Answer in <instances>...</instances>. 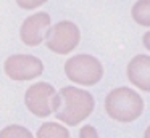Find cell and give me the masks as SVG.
<instances>
[{
    "label": "cell",
    "instance_id": "obj_1",
    "mask_svg": "<svg viewBox=\"0 0 150 138\" xmlns=\"http://www.w3.org/2000/svg\"><path fill=\"white\" fill-rule=\"evenodd\" d=\"M94 96L78 87H63L58 92L55 117L66 125H79L94 111Z\"/></svg>",
    "mask_w": 150,
    "mask_h": 138
},
{
    "label": "cell",
    "instance_id": "obj_2",
    "mask_svg": "<svg viewBox=\"0 0 150 138\" xmlns=\"http://www.w3.org/2000/svg\"><path fill=\"white\" fill-rule=\"evenodd\" d=\"M105 111L116 122H134L144 112V99L129 87H118L105 98Z\"/></svg>",
    "mask_w": 150,
    "mask_h": 138
},
{
    "label": "cell",
    "instance_id": "obj_3",
    "mask_svg": "<svg viewBox=\"0 0 150 138\" xmlns=\"http://www.w3.org/2000/svg\"><path fill=\"white\" fill-rule=\"evenodd\" d=\"M65 74L73 83L92 87L103 77V66L92 55H74L65 63Z\"/></svg>",
    "mask_w": 150,
    "mask_h": 138
},
{
    "label": "cell",
    "instance_id": "obj_4",
    "mask_svg": "<svg viewBox=\"0 0 150 138\" xmlns=\"http://www.w3.org/2000/svg\"><path fill=\"white\" fill-rule=\"evenodd\" d=\"M58 103V92L47 82H37L24 93V104L36 117H49Z\"/></svg>",
    "mask_w": 150,
    "mask_h": 138
},
{
    "label": "cell",
    "instance_id": "obj_5",
    "mask_svg": "<svg viewBox=\"0 0 150 138\" xmlns=\"http://www.w3.org/2000/svg\"><path fill=\"white\" fill-rule=\"evenodd\" d=\"M81 31L73 21H60L47 34V48L57 55H68L78 47Z\"/></svg>",
    "mask_w": 150,
    "mask_h": 138
},
{
    "label": "cell",
    "instance_id": "obj_6",
    "mask_svg": "<svg viewBox=\"0 0 150 138\" xmlns=\"http://www.w3.org/2000/svg\"><path fill=\"white\" fill-rule=\"evenodd\" d=\"M4 71L8 79L24 82L42 76L44 64L34 55H11L5 60Z\"/></svg>",
    "mask_w": 150,
    "mask_h": 138
},
{
    "label": "cell",
    "instance_id": "obj_7",
    "mask_svg": "<svg viewBox=\"0 0 150 138\" xmlns=\"http://www.w3.org/2000/svg\"><path fill=\"white\" fill-rule=\"evenodd\" d=\"M50 31V16L45 11H39L28 16L20 29V39L28 47H37L47 39Z\"/></svg>",
    "mask_w": 150,
    "mask_h": 138
},
{
    "label": "cell",
    "instance_id": "obj_8",
    "mask_svg": "<svg viewBox=\"0 0 150 138\" xmlns=\"http://www.w3.org/2000/svg\"><path fill=\"white\" fill-rule=\"evenodd\" d=\"M127 79L142 92L150 93V56L137 55L127 63Z\"/></svg>",
    "mask_w": 150,
    "mask_h": 138
},
{
    "label": "cell",
    "instance_id": "obj_9",
    "mask_svg": "<svg viewBox=\"0 0 150 138\" xmlns=\"http://www.w3.org/2000/svg\"><path fill=\"white\" fill-rule=\"evenodd\" d=\"M36 135L39 138H68L69 132L65 125H60L57 122H45L39 127Z\"/></svg>",
    "mask_w": 150,
    "mask_h": 138
},
{
    "label": "cell",
    "instance_id": "obj_10",
    "mask_svg": "<svg viewBox=\"0 0 150 138\" xmlns=\"http://www.w3.org/2000/svg\"><path fill=\"white\" fill-rule=\"evenodd\" d=\"M132 19L140 26H150V0H137L131 8Z\"/></svg>",
    "mask_w": 150,
    "mask_h": 138
},
{
    "label": "cell",
    "instance_id": "obj_11",
    "mask_svg": "<svg viewBox=\"0 0 150 138\" xmlns=\"http://www.w3.org/2000/svg\"><path fill=\"white\" fill-rule=\"evenodd\" d=\"M13 137H33L28 128L21 127V125H10V127L4 128V130L0 132V138H13Z\"/></svg>",
    "mask_w": 150,
    "mask_h": 138
},
{
    "label": "cell",
    "instance_id": "obj_12",
    "mask_svg": "<svg viewBox=\"0 0 150 138\" xmlns=\"http://www.w3.org/2000/svg\"><path fill=\"white\" fill-rule=\"evenodd\" d=\"M47 0H16V5L21 10H36L42 6Z\"/></svg>",
    "mask_w": 150,
    "mask_h": 138
},
{
    "label": "cell",
    "instance_id": "obj_13",
    "mask_svg": "<svg viewBox=\"0 0 150 138\" xmlns=\"http://www.w3.org/2000/svg\"><path fill=\"white\" fill-rule=\"evenodd\" d=\"M79 137L81 138H97L98 132L95 130V127H92V125H84V127L79 130Z\"/></svg>",
    "mask_w": 150,
    "mask_h": 138
},
{
    "label": "cell",
    "instance_id": "obj_14",
    "mask_svg": "<svg viewBox=\"0 0 150 138\" xmlns=\"http://www.w3.org/2000/svg\"><path fill=\"white\" fill-rule=\"evenodd\" d=\"M142 42H144V47H145L147 50H150V31L144 34V37H142Z\"/></svg>",
    "mask_w": 150,
    "mask_h": 138
},
{
    "label": "cell",
    "instance_id": "obj_15",
    "mask_svg": "<svg viewBox=\"0 0 150 138\" xmlns=\"http://www.w3.org/2000/svg\"><path fill=\"white\" fill-rule=\"evenodd\" d=\"M144 137H145V138H150V125L147 127V130L144 132Z\"/></svg>",
    "mask_w": 150,
    "mask_h": 138
}]
</instances>
